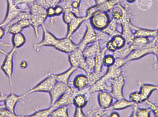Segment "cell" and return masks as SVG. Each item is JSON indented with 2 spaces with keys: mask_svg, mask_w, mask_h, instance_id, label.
Here are the masks:
<instances>
[{
  "mask_svg": "<svg viewBox=\"0 0 158 117\" xmlns=\"http://www.w3.org/2000/svg\"><path fill=\"white\" fill-rule=\"evenodd\" d=\"M125 84V78L123 74L111 81L110 92L116 100L124 98L123 88Z\"/></svg>",
  "mask_w": 158,
  "mask_h": 117,
  "instance_id": "30bf717a",
  "label": "cell"
},
{
  "mask_svg": "<svg viewBox=\"0 0 158 117\" xmlns=\"http://www.w3.org/2000/svg\"><path fill=\"white\" fill-rule=\"evenodd\" d=\"M20 116L18 115H17L12 113L11 111L8 110L5 107H3L2 108H0V117H19Z\"/></svg>",
  "mask_w": 158,
  "mask_h": 117,
  "instance_id": "ab89813d",
  "label": "cell"
},
{
  "mask_svg": "<svg viewBox=\"0 0 158 117\" xmlns=\"http://www.w3.org/2000/svg\"><path fill=\"white\" fill-rule=\"evenodd\" d=\"M54 108L52 107H50L49 108L46 109H40L35 111L33 114L30 115L22 116L23 117H50L52 111Z\"/></svg>",
  "mask_w": 158,
  "mask_h": 117,
  "instance_id": "836d02e7",
  "label": "cell"
},
{
  "mask_svg": "<svg viewBox=\"0 0 158 117\" xmlns=\"http://www.w3.org/2000/svg\"><path fill=\"white\" fill-rule=\"evenodd\" d=\"M126 1L129 3H134L135 2H136V0H126Z\"/></svg>",
  "mask_w": 158,
  "mask_h": 117,
  "instance_id": "9f6ffc18",
  "label": "cell"
},
{
  "mask_svg": "<svg viewBox=\"0 0 158 117\" xmlns=\"http://www.w3.org/2000/svg\"><path fill=\"white\" fill-rule=\"evenodd\" d=\"M48 18L46 14L31 15L30 17L31 27H32L33 28L34 35L37 39L40 37L39 28L40 27H41L44 24V22Z\"/></svg>",
  "mask_w": 158,
  "mask_h": 117,
  "instance_id": "ac0fdd59",
  "label": "cell"
},
{
  "mask_svg": "<svg viewBox=\"0 0 158 117\" xmlns=\"http://www.w3.org/2000/svg\"><path fill=\"white\" fill-rule=\"evenodd\" d=\"M157 105H158V104H157Z\"/></svg>",
  "mask_w": 158,
  "mask_h": 117,
  "instance_id": "94428289",
  "label": "cell"
},
{
  "mask_svg": "<svg viewBox=\"0 0 158 117\" xmlns=\"http://www.w3.org/2000/svg\"><path fill=\"white\" fill-rule=\"evenodd\" d=\"M6 11L5 16L2 22L0 23V26L6 27L8 26L18 15L23 10L18 6L15 3L14 0H6Z\"/></svg>",
  "mask_w": 158,
  "mask_h": 117,
  "instance_id": "8992f818",
  "label": "cell"
},
{
  "mask_svg": "<svg viewBox=\"0 0 158 117\" xmlns=\"http://www.w3.org/2000/svg\"><path fill=\"white\" fill-rule=\"evenodd\" d=\"M4 106V104H0V108H2V107H3Z\"/></svg>",
  "mask_w": 158,
  "mask_h": 117,
  "instance_id": "680465c9",
  "label": "cell"
},
{
  "mask_svg": "<svg viewBox=\"0 0 158 117\" xmlns=\"http://www.w3.org/2000/svg\"><path fill=\"white\" fill-rule=\"evenodd\" d=\"M64 11V7L60 4L57 5L55 6V16H59L63 15Z\"/></svg>",
  "mask_w": 158,
  "mask_h": 117,
  "instance_id": "bcb514c9",
  "label": "cell"
},
{
  "mask_svg": "<svg viewBox=\"0 0 158 117\" xmlns=\"http://www.w3.org/2000/svg\"><path fill=\"white\" fill-rule=\"evenodd\" d=\"M151 112L150 108H141L138 107L136 111V117H149Z\"/></svg>",
  "mask_w": 158,
  "mask_h": 117,
  "instance_id": "8d00e7d4",
  "label": "cell"
},
{
  "mask_svg": "<svg viewBox=\"0 0 158 117\" xmlns=\"http://www.w3.org/2000/svg\"><path fill=\"white\" fill-rule=\"evenodd\" d=\"M46 14L48 18H53L56 17L55 6H50L47 7L46 9Z\"/></svg>",
  "mask_w": 158,
  "mask_h": 117,
  "instance_id": "ee69618b",
  "label": "cell"
},
{
  "mask_svg": "<svg viewBox=\"0 0 158 117\" xmlns=\"http://www.w3.org/2000/svg\"><path fill=\"white\" fill-rule=\"evenodd\" d=\"M129 99H130V101L133 102L134 103L137 104L143 103L142 98H141L139 92H134L130 94V95H129Z\"/></svg>",
  "mask_w": 158,
  "mask_h": 117,
  "instance_id": "f35d334b",
  "label": "cell"
},
{
  "mask_svg": "<svg viewBox=\"0 0 158 117\" xmlns=\"http://www.w3.org/2000/svg\"><path fill=\"white\" fill-rule=\"evenodd\" d=\"M43 30L42 39L40 42L34 44L33 48L34 51L39 52L42 47H52L54 48L59 39L56 38L53 34L50 32L44 24L41 27Z\"/></svg>",
  "mask_w": 158,
  "mask_h": 117,
  "instance_id": "5b68a950",
  "label": "cell"
},
{
  "mask_svg": "<svg viewBox=\"0 0 158 117\" xmlns=\"http://www.w3.org/2000/svg\"><path fill=\"white\" fill-rule=\"evenodd\" d=\"M149 38L146 37H135L131 44H129L132 51L140 49L146 45L150 42Z\"/></svg>",
  "mask_w": 158,
  "mask_h": 117,
  "instance_id": "f1b7e54d",
  "label": "cell"
},
{
  "mask_svg": "<svg viewBox=\"0 0 158 117\" xmlns=\"http://www.w3.org/2000/svg\"><path fill=\"white\" fill-rule=\"evenodd\" d=\"M17 23H18L20 25V27L22 28L23 30L24 29L27 28L31 27V22L30 20V18L21 19V20L17 22Z\"/></svg>",
  "mask_w": 158,
  "mask_h": 117,
  "instance_id": "7bdbcfd3",
  "label": "cell"
},
{
  "mask_svg": "<svg viewBox=\"0 0 158 117\" xmlns=\"http://www.w3.org/2000/svg\"><path fill=\"white\" fill-rule=\"evenodd\" d=\"M16 51L17 49L13 47L11 51L6 55L3 62L0 67V69L8 78L11 92H13L14 88L13 79L14 70V59Z\"/></svg>",
  "mask_w": 158,
  "mask_h": 117,
  "instance_id": "7a4b0ae2",
  "label": "cell"
},
{
  "mask_svg": "<svg viewBox=\"0 0 158 117\" xmlns=\"http://www.w3.org/2000/svg\"><path fill=\"white\" fill-rule=\"evenodd\" d=\"M7 95V94H5L4 93L0 94V104L4 102L5 99H6Z\"/></svg>",
  "mask_w": 158,
  "mask_h": 117,
  "instance_id": "f5cc1de1",
  "label": "cell"
},
{
  "mask_svg": "<svg viewBox=\"0 0 158 117\" xmlns=\"http://www.w3.org/2000/svg\"><path fill=\"white\" fill-rule=\"evenodd\" d=\"M73 86L79 91L89 89L90 84L88 76L83 74L76 76L73 81Z\"/></svg>",
  "mask_w": 158,
  "mask_h": 117,
  "instance_id": "44dd1931",
  "label": "cell"
},
{
  "mask_svg": "<svg viewBox=\"0 0 158 117\" xmlns=\"http://www.w3.org/2000/svg\"><path fill=\"white\" fill-rule=\"evenodd\" d=\"M86 30L82 39L78 44V48L82 51L89 44L97 40L98 34L88 20L86 21Z\"/></svg>",
  "mask_w": 158,
  "mask_h": 117,
  "instance_id": "52a82bcc",
  "label": "cell"
},
{
  "mask_svg": "<svg viewBox=\"0 0 158 117\" xmlns=\"http://www.w3.org/2000/svg\"><path fill=\"white\" fill-rule=\"evenodd\" d=\"M78 91V90L74 87H70L52 106L50 107H52L54 109L59 107H69V106L73 105L74 96Z\"/></svg>",
  "mask_w": 158,
  "mask_h": 117,
  "instance_id": "8fae6325",
  "label": "cell"
},
{
  "mask_svg": "<svg viewBox=\"0 0 158 117\" xmlns=\"http://www.w3.org/2000/svg\"><path fill=\"white\" fill-rule=\"evenodd\" d=\"M90 94L89 89L84 90H78L74 96L73 105L75 107L84 108L88 104Z\"/></svg>",
  "mask_w": 158,
  "mask_h": 117,
  "instance_id": "d6986e66",
  "label": "cell"
},
{
  "mask_svg": "<svg viewBox=\"0 0 158 117\" xmlns=\"http://www.w3.org/2000/svg\"><path fill=\"white\" fill-rule=\"evenodd\" d=\"M77 69H78L77 68L71 66L70 68L63 73L56 74V75L54 74L56 81L68 84L70 77Z\"/></svg>",
  "mask_w": 158,
  "mask_h": 117,
  "instance_id": "cb8c5ba5",
  "label": "cell"
},
{
  "mask_svg": "<svg viewBox=\"0 0 158 117\" xmlns=\"http://www.w3.org/2000/svg\"><path fill=\"white\" fill-rule=\"evenodd\" d=\"M131 27L134 32L135 37H146V38H155L156 36L157 30H151L144 28L138 27L131 24Z\"/></svg>",
  "mask_w": 158,
  "mask_h": 117,
  "instance_id": "ffe728a7",
  "label": "cell"
},
{
  "mask_svg": "<svg viewBox=\"0 0 158 117\" xmlns=\"http://www.w3.org/2000/svg\"><path fill=\"white\" fill-rule=\"evenodd\" d=\"M1 46H3L6 47H10V45L8 44L2 42H1L0 41V53L5 56L7 53V52H6L4 50H3L2 48H1Z\"/></svg>",
  "mask_w": 158,
  "mask_h": 117,
  "instance_id": "7dc6e473",
  "label": "cell"
},
{
  "mask_svg": "<svg viewBox=\"0 0 158 117\" xmlns=\"http://www.w3.org/2000/svg\"><path fill=\"white\" fill-rule=\"evenodd\" d=\"M115 57L113 55H106L103 59V64L105 66L108 68L114 65Z\"/></svg>",
  "mask_w": 158,
  "mask_h": 117,
  "instance_id": "74e56055",
  "label": "cell"
},
{
  "mask_svg": "<svg viewBox=\"0 0 158 117\" xmlns=\"http://www.w3.org/2000/svg\"><path fill=\"white\" fill-rule=\"evenodd\" d=\"M30 15H43L46 14V8L34 2L28 6Z\"/></svg>",
  "mask_w": 158,
  "mask_h": 117,
  "instance_id": "f546056e",
  "label": "cell"
},
{
  "mask_svg": "<svg viewBox=\"0 0 158 117\" xmlns=\"http://www.w3.org/2000/svg\"><path fill=\"white\" fill-rule=\"evenodd\" d=\"M98 102L100 108L107 109L110 108L113 103L114 98L111 93L108 91H102L98 93Z\"/></svg>",
  "mask_w": 158,
  "mask_h": 117,
  "instance_id": "2e32d148",
  "label": "cell"
},
{
  "mask_svg": "<svg viewBox=\"0 0 158 117\" xmlns=\"http://www.w3.org/2000/svg\"><path fill=\"white\" fill-rule=\"evenodd\" d=\"M74 117H85L86 115L85 114L83 110V108L81 107H76Z\"/></svg>",
  "mask_w": 158,
  "mask_h": 117,
  "instance_id": "f6af8a7d",
  "label": "cell"
},
{
  "mask_svg": "<svg viewBox=\"0 0 158 117\" xmlns=\"http://www.w3.org/2000/svg\"><path fill=\"white\" fill-rule=\"evenodd\" d=\"M112 110L110 108L104 109L99 107H93L86 112V116L88 117H109Z\"/></svg>",
  "mask_w": 158,
  "mask_h": 117,
  "instance_id": "4316f807",
  "label": "cell"
},
{
  "mask_svg": "<svg viewBox=\"0 0 158 117\" xmlns=\"http://www.w3.org/2000/svg\"><path fill=\"white\" fill-rule=\"evenodd\" d=\"M35 1V0H14L15 3L19 7L23 5L26 6L27 7L29 5L34 2Z\"/></svg>",
  "mask_w": 158,
  "mask_h": 117,
  "instance_id": "b9f144b4",
  "label": "cell"
},
{
  "mask_svg": "<svg viewBox=\"0 0 158 117\" xmlns=\"http://www.w3.org/2000/svg\"><path fill=\"white\" fill-rule=\"evenodd\" d=\"M138 84L140 87L139 92L143 103L148 100L154 92L158 91V85L143 83L141 81H138Z\"/></svg>",
  "mask_w": 158,
  "mask_h": 117,
  "instance_id": "e0dca14e",
  "label": "cell"
},
{
  "mask_svg": "<svg viewBox=\"0 0 158 117\" xmlns=\"http://www.w3.org/2000/svg\"><path fill=\"white\" fill-rule=\"evenodd\" d=\"M155 55L156 56V62L154 64L153 67L154 69H158V51Z\"/></svg>",
  "mask_w": 158,
  "mask_h": 117,
  "instance_id": "db71d44e",
  "label": "cell"
},
{
  "mask_svg": "<svg viewBox=\"0 0 158 117\" xmlns=\"http://www.w3.org/2000/svg\"><path fill=\"white\" fill-rule=\"evenodd\" d=\"M94 1L95 2V4L98 5L104 3V2H106L107 0H94Z\"/></svg>",
  "mask_w": 158,
  "mask_h": 117,
  "instance_id": "11a10c76",
  "label": "cell"
},
{
  "mask_svg": "<svg viewBox=\"0 0 158 117\" xmlns=\"http://www.w3.org/2000/svg\"><path fill=\"white\" fill-rule=\"evenodd\" d=\"M88 20L95 29L102 31L107 27L111 19L108 12L97 11L92 15Z\"/></svg>",
  "mask_w": 158,
  "mask_h": 117,
  "instance_id": "277c9868",
  "label": "cell"
},
{
  "mask_svg": "<svg viewBox=\"0 0 158 117\" xmlns=\"http://www.w3.org/2000/svg\"><path fill=\"white\" fill-rule=\"evenodd\" d=\"M130 45L126 44V45L121 49L113 52V55L115 58H121L125 59L132 52Z\"/></svg>",
  "mask_w": 158,
  "mask_h": 117,
  "instance_id": "d6a6232c",
  "label": "cell"
},
{
  "mask_svg": "<svg viewBox=\"0 0 158 117\" xmlns=\"http://www.w3.org/2000/svg\"><path fill=\"white\" fill-rule=\"evenodd\" d=\"M50 117H68L69 107H59L54 108L52 111Z\"/></svg>",
  "mask_w": 158,
  "mask_h": 117,
  "instance_id": "1f68e13d",
  "label": "cell"
},
{
  "mask_svg": "<svg viewBox=\"0 0 158 117\" xmlns=\"http://www.w3.org/2000/svg\"><path fill=\"white\" fill-rule=\"evenodd\" d=\"M134 103L131 101H128L125 98L118 100L113 102L110 109L111 110H122L132 107L134 105Z\"/></svg>",
  "mask_w": 158,
  "mask_h": 117,
  "instance_id": "484cf974",
  "label": "cell"
},
{
  "mask_svg": "<svg viewBox=\"0 0 158 117\" xmlns=\"http://www.w3.org/2000/svg\"><path fill=\"white\" fill-rule=\"evenodd\" d=\"M147 105L150 108L151 111L154 113L155 117H158V105L148 100L145 102Z\"/></svg>",
  "mask_w": 158,
  "mask_h": 117,
  "instance_id": "60d3db41",
  "label": "cell"
},
{
  "mask_svg": "<svg viewBox=\"0 0 158 117\" xmlns=\"http://www.w3.org/2000/svg\"><path fill=\"white\" fill-rule=\"evenodd\" d=\"M129 7V6L127 5V4L123 6L121 3L116 5L110 12V13L111 19L117 20L118 22H119L124 16Z\"/></svg>",
  "mask_w": 158,
  "mask_h": 117,
  "instance_id": "603a6c76",
  "label": "cell"
},
{
  "mask_svg": "<svg viewBox=\"0 0 158 117\" xmlns=\"http://www.w3.org/2000/svg\"><path fill=\"white\" fill-rule=\"evenodd\" d=\"M110 40L116 51L123 48L126 44V40L122 34L113 36L110 39Z\"/></svg>",
  "mask_w": 158,
  "mask_h": 117,
  "instance_id": "4dcf8cb0",
  "label": "cell"
},
{
  "mask_svg": "<svg viewBox=\"0 0 158 117\" xmlns=\"http://www.w3.org/2000/svg\"><path fill=\"white\" fill-rule=\"evenodd\" d=\"M56 81L54 74L50 73L42 81L33 88L29 90L23 94L25 97L30 94L38 92L49 93L56 83Z\"/></svg>",
  "mask_w": 158,
  "mask_h": 117,
  "instance_id": "3957f363",
  "label": "cell"
},
{
  "mask_svg": "<svg viewBox=\"0 0 158 117\" xmlns=\"http://www.w3.org/2000/svg\"><path fill=\"white\" fill-rule=\"evenodd\" d=\"M123 1L124 0H107L100 4H95L87 9L85 16L87 20H89L92 15L96 11H102L110 12L116 5L120 3Z\"/></svg>",
  "mask_w": 158,
  "mask_h": 117,
  "instance_id": "9c48e42d",
  "label": "cell"
},
{
  "mask_svg": "<svg viewBox=\"0 0 158 117\" xmlns=\"http://www.w3.org/2000/svg\"><path fill=\"white\" fill-rule=\"evenodd\" d=\"M86 17L76 15L67 24L68 29L66 37L71 38L74 33L78 30L81 25L87 21Z\"/></svg>",
  "mask_w": 158,
  "mask_h": 117,
  "instance_id": "9a60e30c",
  "label": "cell"
},
{
  "mask_svg": "<svg viewBox=\"0 0 158 117\" xmlns=\"http://www.w3.org/2000/svg\"><path fill=\"white\" fill-rule=\"evenodd\" d=\"M28 66V64L26 60H22L19 64V68L21 69H25Z\"/></svg>",
  "mask_w": 158,
  "mask_h": 117,
  "instance_id": "c3c4849f",
  "label": "cell"
},
{
  "mask_svg": "<svg viewBox=\"0 0 158 117\" xmlns=\"http://www.w3.org/2000/svg\"><path fill=\"white\" fill-rule=\"evenodd\" d=\"M78 48V44H76L71 40V38H65L59 39L54 48L57 51L66 54H69Z\"/></svg>",
  "mask_w": 158,
  "mask_h": 117,
  "instance_id": "7c38bea8",
  "label": "cell"
},
{
  "mask_svg": "<svg viewBox=\"0 0 158 117\" xmlns=\"http://www.w3.org/2000/svg\"><path fill=\"white\" fill-rule=\"evenodd\" d=\"M118 26H120L119 23L117 20L111 19L107 27L101 31L106 33L111 38L115 35L121 34V32L118 29Z\"/></svg>",
  "mask_w": 158,
  "mask_h": 117,
  "instance_id": "d4e9b609",
  "label": "cell"
},
{
  "mask_svg": "<svg viewBox=\"0 0 158 117\" xmlns=\"http://www.w3.org/2000/svg\"><path fill=\"white\" fill-rule=\"evenodd\" d=\"M68 84L56 81L52 90L49 93L51 97V105L52 106L70 88Z\"/></svg>",
  "mask_w": 158,
  "mask_h": 117,
  "instance_id": "4fadbf2b",
  "label": "cell"
},
{
  "mask_svg": "<svg viewBox=\"0 0 158 117\" xmlns=\"http://www.w3.org/2000/svg\"><path fill=\"white\" fill-rule=\"evenodd\" d=\"M120 115L119 113H118V112H116L115 110H112L111 111V112H110V114L109 116L110 117H120Z\"/></svg>",
  "mask_w": 158,
  "mask_h": 117,
  "instance_id": "816d5d0a",
  "label": "cell"
},
{
  "mask_svg": "<svg viewBox=\"0 0 158 117\" xmlns=\"http://www.w3.org/2000/svg\"><path fill=\"white\" fill-rule=\"evenodd\" d=\"M138 105L137 104L135 103L134 105L132 107H133L132 111V113L131 114V115H130V117H136V111H137V109L138 107Z\"/></svg>",
  "mask_w": 158,
  "mask_h": 117,
  "instance_id": "f907efd6",
  "label": "cell"
},
{
  "mask_svg": "<svg viewBox=\"0 0 158 117\" xmlns=\"http://www.w3.org/2000/svg\"><path fill=\"white\" fill-rule=\"evenodd\" d=\"M158 51V39L156 37L144 47L132 51L125 59L127 63L139 60L147 55H156Z\"/></svg>",
  "mask_w": 158,
  "mask_h": 117,
  "instance_id": "6da1fadb",
  "label": "cell"
},
{
  "mask_svg": "<svg viewBox=\"0 0 158 117\" xmlns=\"http://www.w3.org/2000/svg\"><path fill=\"white\" fill-rule=\"evenodd\" d=\"M5 28L6 30V33H9V34H12V35L22 32V31L23 30L20 25L17 22L10 24Z\"/></svg>",
  "mask_w": 158,
  "mask_h": 117,
  "instance_id": "e575fe53",
  "label": "cell"
},
{
  "mask_svg": "<svg viewBox=\"0 0 158 117\" xmlns=\"http://www.w3.org/2000/svg\"><path fill=\"white\" fill-rule=\"evenodd\" d=\"M156 37V38L158 39V29H157V35Z\"/></svg>",
  "mask_w": 158,
  "mask_h": 117,
  "instance_id": "91938a15",
  "label": "cell"
},
{
  "mask_svg": "<svg viewBox=\"0 0 158 117\" xmlns=\"http://www.w3.org/2000/svg\"><path fill=\"white\" fill-rule=\"evenodd\" d=\"M25 96L22 95H18L13 92H11L10 94H7L3 102L5 107L11 111L12 113L16 115L15 113L16 107L18 104L24 98Z\"/></svg>",
  "mask_w": 158,
  "mask_h": 117,
  "instance_id": "5bb4252c",
  "label": "cell"
},
{
  "mask_svg": "<svg viewBox=\"0 0 158 117\" xmlns=\"http://www.w3.org/2000/svg\"><path fill=\"white\" fill-rule=\"evenodd\" d=\"M27 42L26 36L22 32L14 34L12 37V44L13 48L17 49L23 47Z\"/></svg>",
  "mask_w": 158,
  "mask_h": 117,
  "instance_id": "83f0119b",
  "label": "cell"
},
{
  "mask_svg": "<svg viewBox=\"0 0 158 117\" xmlns=\"http://www.w3.org/2000/svg\"><path fill=\"white\" fill-rule=\"evenodd\" d=\"M84 2H85V3L86 4H89V3H90V1H91V0H83Z\"/></svg>",
  "mask_w": 158,
  "mask_h": 117,
  "instance_id": "6f0895ef",
  "label": "cell"
},
{
  "mask_svg": "<svg viewBox=\"0 0 158 117\" xmlns=\"http://www.w3.org/2000/svg\"><path fill=\"white\" fill-rule=\"evenodd\" d=\"M61 0H35V2L45 8L50 6H55L59 4Z\"/></svg>",
  "mask_w": 158,
  "mask_h": 117,
  "instance_id": "d590c367",
  "label": "cell"
},
{
  "mask_svg": "<svg viewBox=\"0 0 158 117\" xmlns=\"http://www.w3.org/2000/svg\"><path fill=\"white\" fill-rule=\"evenodd\" d=\"M103 47L98 40L87 45L83 51V54L85 57H95L102 50Z\"/></svg>",
  "mask_w": 158,
  "mask_h": 117,
  "instance_id": "7402d4cb",
  "label": "cell"
},
{
  "mask_svg": "<svg viewBox=\"0 0 158 117\" xmlns=\"http://www.w3.org/2000/svg\"><path fill=\"white\" fill-rule=\"evenodd\" d=\"M6 33V31L5 28L4 27L0 26V41L4 38Z\"/></svg>",
  "mask_w": 158,
  "mask_h": 117,
  "instance_id": "681fc988",
  "label": "cell"
},
{
  "mask_svg": "<svg viewBox=\"0 0 158 117\" xmlns=\"http://www.w3.org/2000/svg\"><path fill=\"white\" fill-rule=\"evenodd\" d=\"M68 59L71 66L82 69L86 73L87 65L85 57L83 54V51L77 48L75 51L69 54Z\"/></svg>",
  "mask_w": 158,
  "mask_h": 117,
  "instance_id": "ba28073f",
  "label": "cell"
}]
</instances>
